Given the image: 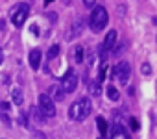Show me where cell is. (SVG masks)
I'll list each match as a JSON object with an SVG mask.
<instances>
[{
    "mask_svg": "<svg viewBox=\"0 0 157 139\" xmlns=\"http://www.w3.org/2000/svg\"><path fill=\"white\" fill-rule=\"evenodd\" d=\"M2 121H4V124H6V126H10V124H11V122H10V119H8V115H2Z\"/></svg>",
    "mask_w": 157,
    "mask_h": 139,
    "instance_id": "cell-22",
    "label": "cell"
},
{
    "mask_svg": "<svg viewBox=\"0 0 157 139\" xmlns=\"http://www.w3.org/2000/svg\"><path fill=\"white\" fill-rule=\"evenodd\" d=\"M76 61L78 63L83 61V46H76Z\"/></svg>",
    "mask_w": 157,
    "mask_h": 139,
    "instance_id": "cell-16",
    "label": "cell"
},
{
    "mask_svg": "<svg viewBox=\"0 0 157 139\" xmlns=\"http://www.w3.org/2000/svg\"><path fill=\"white\" fill-rule=\"evenodd\" d=\"M41 58H43V54H41V50H37V48H33V50L30 52V67L33 69V71H37V69L41 67Z\"/></svg>",
    "mask_w": 157,
    "mask_h": 139,
    "instance_id": "cell-9",
    "label": "cell"
},
{
    "mask_svg": "<svg viewBox=\"0 0 157 139\" xmlns=\"http://www.w3.org/2000/svg\"><path fill=\"white\" fill-rule=\"evenodd\" d=\"M28 11H30V6H28V4H19V6L11 11V22H13L17 28H21V26L24 24L26 17H28Z\"/></svg>",
    "mask_w": 157,
    "mask_h": 139,
    "instance_id": "cell-6",
    "label": "cell"
},
{
    "mask_svg": "<svg viewBox=\"0 0 157 139\" xmlns=\"http://www.w3.org/2000/svg\"><path fill=\"white\" fill-rule=\"evenodd\" d=\"M107 97H109L111 100H115V102H117V100L120 98V93H118V89H117L115 85H109V87H107Z\"/></svg>",
    "mask_w": 157,
    "mask_h": 139,
    "instance_id": "cell-14",
    "label": "cell"
},
{
    "mask_svg": "<svg viewBox=\"0 0 157 139\" xmlns=\"http://www.w3.org/2000/svg\"><path fill=\"white\" fill-rule=\"evenodd\" d=\"M83 4H85V8H94V6H96V4H94V0H85Z\"/></svg>",
    "mask_w": 157,
    "mask_h": 139,
    "instance_id": "cell-21",
    "label": "cell"
},
{
    "mask_svg": "<svg viewBox=\"0 0 157 139\" xmlns=\"http://www.w3.org/2000/svg\"><path fill=\"white\" fill-rule=\"evenodd\" d=\"M59 87L63 89V93H74L76 87H78V74L74 69H68V71L65 73V76L61 78V84Z\"/></svg>",
    "mask_w": 157,
    "mask_h": 139,
    "instance_id": "cell-4",
    "label": "cell"
},
{
    "mask_svg": "<svg viewBox=\"0 0 157 139\" xmlns=\"http://www.w3.org/2000/svg\"><path fill=\"white\" fill-rule=\"evenodd\" d=\"M19 119H21V124H22V126H30V121H28V117H26V113H24V111L21 113V117H19Z\"/></svg>",
    "mask_w": 157,
    "mask_h": 139,
    "instance_id": "cell-19",
    "label": "cell"
},
{
    "mask_svg": "<svg viewBox=\"0 0 157 139\" xmlns=\"http://www.w3.org/2000/svg\"><path fill=\"white\" fill-rule=\"evenodd\" d=\"M140 73H142V74H146V76H150V74H151V65H150V63H142Z\"/></svg>",
    "mask_w": 157,
    "mask_h": 139,
    "instance_id": "cell-17",
    "label": "cell"
},
{
    "mask_svg": "<svg viewBox=\"0 0 157 139\" xmlns=\"http://www.w3.org/2000/svg\"><path fill=\"white\" fill-rule=\"evenodd\" d=\"M131 126H133V130H137V128H139V124H137V119H131Z\"/></svg>",
    "mask_w": 157,
    "mask_h": 139,
    "instance_id": "cell-23",
    "label": "cell"
},
{
    "mask_svg": "<svg viewBox=\"0 0 157 139\" xmlns=\"http://www.w3.org/2000/svg\"><path fill=\"white\" fill-rule=\"evenodd\" d=\"M32 119H33V122H37V124H43V122H46V117L37 109V108H32Z\"/></svg>",
    "mask_w": 157,
    "mask_h": 139,
    "instance_id": "cell-12",
    "label": "cell"
},
{
    "mask_svg": "<svg viewBox=\"0 0 157 139\" xmlns=\"http://www.w3.org/2000/svg\"><path fill=\"white\" fill-rule=\"evenodd\" d=\"M2 61H4V52L0 50V63H2Z\"/></svg>",
    "mask_w": 157,
    "mask_h": 139,
    "instance_id": "cell-24",
    "label": "cell"
},
{
    "mask_svg": "<svg viewBox=\"0 0 157 139\" xmlns=\"http://www.w3.org/2000/svg\"><path fill=\"white\" fill-rule=\"evenodd\" d=\"M96 126H98V130H100V135H104V137L107 139V122H105V119L98 117V119H96Z\"/></svg>",
    "mask_w": 157,
    "mask_h": 139,
    "instance_id": "cell-13",
    "label": "cell"
},
{
    "mask_svg": "<svg viewBox=\"0 0 157 139\" xmlns=\"http://www.w3.org/2000/svg\"><path fill=\"white\" fill-rule=\"evenodd\" d=\"M107 21H109L107 10H105L104 6H94V8H93V13H91V17H89V28H91L94 34H98V32H102V30L105 28Z\"/></svg>",
    "mask_w": 157,
    "mask_h": 139,
    "instance_id": "cell-2",
    "label": "cell"
},
{
    "mask_svg": "<svg viewBox=\"0 0 157 139\" xmlns=\"http://www.w3.org/2000/svg\"><path fill=\"white\" fill-rule=\"evenodd\" d=\"M91 93H93L94 97H100V84H98V82L91 84Z\"/></svg>",
    "mask_w": 157,
    "mask_h": 139,
    "instance_id": "cell-18",
    "label": "cell"
},
{
    "mask_svg": "<svg viewBox=\"0 0 157 139\" xmlns=\"http://www.w3.org/2000/svg\"><path fill=\"white\" fill-rule=\"evenodd\" d=\"M83 19L82 17H76L74 19V22L70 24V30H68V34H67V39L68 41H72V39H76V37H80L82 35V32H83Z\"/></svg>",
    "mask_w": 157,
    "mask_h": 139,
    "instance_id": "cell-7",
    "label": "cell"
},
{
    "mask_svg": "<svg viewBox=\"0 0 157 139\" xmlns=\"http://www.w3.org/2000/svg\"><path fill=\"white\" fill-rule=\"evenodd\" d=\"M113 78H117L120 84H128L129 76H131V67L128 61H118L115 67H113V71H111Z\"/></svg>",
    "mask_w": 157,
    "mask_h": 139,
    "instance_id": "cell-3",
    "label": "cell"
},
{
    "mask_svg": "<svg viewBox=\"0 0 157 139\" xmlns=\"http://www.w3.org/2000/svg\"><path fill=\"white\" fill-rule=\"evenodd\" d=\"M91 111H93L91 98L83 97V98L76 100V102L70 106V109H68V117H70L72 121H83L85 117H89V115H91Z\"/></svg>",
    "mask_w": 157,
    "mask_h": 139,
    "instance_id": "cell-1",
    "label": "cell"
},
{
    "mask_svg": "<svg viewBox=\"0 0 157 139\" xmlns=\"http://www.w3.org/2000/svg\"><path fill=\"white\" fill-rule=\"evenodd\" d=\"M11 98H13V104L15 106H22V102H24V95H22V91L19 87H15L11 91Z\"/></svg>",
    "mask_w": 157,
    "mask_h": 139,
    "instance_id": "cell-11",
    "label": "cell"
},
{
    "mask_svg": "<svg viewBox=\"0 0 157 139\" xmlns=\"http://www.w3.org/2000/svg\"><path fill=\"white\" fill-rule=\"evenodd\" d=\"M37 109H39L44 117H54V115H56V104L52 102V98H50L46 93L39 95V100H37Z\"/></svg>",
    "mask_w": 157,
    "mask_h": 139,
    "instance_id": "cell-5",
    "label": "cell"
},
{
    "mask_svg": "<svg viewBox=\"0 0 157 139\" xmlns=\"http://www.w3.org/2000/svg\"><path fill=\"white\" fill-rule=\"evenodd\" d=\"M115 43H117V32L111 30V32H107V35H105V39H104L102 50H104V52H105V50H111V48L115 46Z\"/></svg>",
    "mask_w": 157,
    "mask_h": 139,
    "instance_id": "cell-10",
    "label": "cell"
},
{
    "mask_svg": "<svg viewBox=\"0 0 157 139\" xmlns=\"http://www.w3.org/2000/svg\"><path fill=\"white\" fill-rule=\"evenodd\" d=\"M11 108V104L10 102H0V109H2V111H8Z\"/></svg>",
    "mask_w": 157,
    "mask_h": 139,
    "instance_id": "cell-20",
    "label": "cell"
},
{
    "mask_svg": "<svg viewBox=\"0 0 157 139\" xmlns=\"http://www.w3.org/2000/svg\"><path fill=\"white\" fill-rule=\"evenodd\" d=\"M50 98H52V102L56 104V102H61L63 98H65V93H63V89L59 87V85H52L50 89H48V93H46Z\"/></svg>",
    "mask_w": 157,
    "mask_h": 139,
    "instance_id": "cell-8",
    "label": "cell"
},
{
    "mask_svg": "<svg viewBox=\"0 0 157 139\" xmlns=\"http://www.w3.org/2000/svg\"><path fill=\"white\" fill-rule=\"evenodd\" d=\"M57 54H59V45H54V46H50V50H48V59H54Z\"/></svg>",
    "mask_w": 157,
    "mask_h": 139,
    "instance_id": "cell-15",
    "label": "cell"
}]
</instances>
